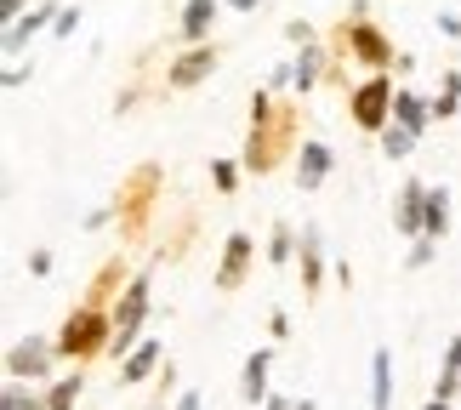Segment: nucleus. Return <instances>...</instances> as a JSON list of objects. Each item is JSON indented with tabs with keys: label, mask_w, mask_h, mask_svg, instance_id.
Returning a JSON list of instances; mask_svg holds the SVG:
<instances>
[{
	"label": "nucleus",
	"mask_w": 461,
	"mask_h": 410,
	"mask_svg": "<svg viewBox=\"0 0 461 410\" xmlns=\"http://www.w3.org/2000/svg\"><path fill=\"white\" fill-rule=\"evenodd\" d=\"M149 291H154V274L143 269V274H131V285L114 296V342H109V360H126V353L143 342V325H149V314H154V302H149Z\"/></svg>",
	"instance_id": "obj_3"
},
{
	"label": "nucleus",
	"mask_w": 461,
	"mask_h": 410,
	"mask_svg": "<svg viewBox=\"0 0 461 410\" xmlns=\"http://www.w3.org/2000/svg\"><path fill=\"white\" fill-rule=\"evenodd\" d=\"M330 166H336L330 142H319V137H303V149H296V188H303V194H313V188H319V183L330 177Z\"/></svg>",
	"instance_id": "obj_13"
},
{
	"label": "nucleus",
	"mask_w": 461,
	"mask_h": 410,
	"mask_svg": "<svg viewBox=\"0 0 461 410\" xmlns=\"http://www.w3.org/2000/svg\"><path fill=\"white\" fill-rule=\"evenodd\" d=\"M433 245H438L433 234H421V240L411 245V257H404V269H411V274H416V269H428V262H433Z\"/></svg>",
	"instance_id": "obj_26"
},
{
	"label": "nucleus",
	"mask_w": 461,
	"mask_h": 410,
	"mask_svg": "<svg viewBox=\"0 0 461 410\" xmlns=\"http://www.w3.org/2000/svg\"><path fill=\"white\" fill-rule=\"evenodd\" d=\"M428 234H433V240L450 234V188H445V183L428 188Z\"/></svg>",
	"instance_id": "obj_22"
},
{
	"label": "nucleus",
	"mask_w": 461,
	"mask_h": 410,
	"mask_svg": "<svg viewBox=\"0 0 461 410\" xmlns=\"http://www.w3.org/2000/svg\"><path fill=\"white\" fill-rule=\"evenodd\" d=\"M268 370H274V348H257L251 360H245V370H240V399L245 405L268 399Z\"/></svg>",
	"instance_id": "obj_16"
},
{
	"label": "nucleus",
	"mask_w": 461,
	"mask_h": 410,
	"mask_svg": "<svg viewBox=\"0 0 461 410\" xmlns=\"http://www.w3.org/2000/svg\"><path fill=\"white\" fill-rule=\"evenodd\" d=\"M154 194H159V166H143L120 188V217H126V234H143L149 211H154Z\"/></svg>",
	"instance_id": "obj_8"
},
{
	"label": "nucleus",
	"mask_w": 461,
	"mask_h": 410,
	"mask_svg": "<svg viewBox=\"0 0 461 410\" xmlns=\"http://www.w3.org/2000/svg\"><path fill=\"white\" fill-rule=\"evenodd\" d=\"M80 394H86V370L75 365L68 377H58V382L46 387V410H75V405H80Z\"/></svg>",
	"instance_id": "obj_20"
},
{
	"label": "nucleus",
	"mask_w": 461,
	"mask_h": 410,
	"mask_svg": "<svg viewBox=\"0 0 461 410\" xmlns=\"http://www.w3.org/2000/svg\"><path fill=\"white\" fill-rule=\"evenodd\" d=\"M393 120H399V126H411V132H428L433 126V97L399 86V92H393Z\"/></svg>",
	"instance_id": "obj_17"
},
{
	"label": "nucleus",
	"mask_w": 461,
	"mask_h": 410,
	"mask_svg": "<svg viewBox=\"0 0 461 410\" xmlns=\"http://www.w3.org/2000/svg\"><path fill=\"white\" fill-rule=\"evenodd\" d=\"M29 75H34V68H29V63H6V92H17V86H23Z\"/></svg>",
	"instance_id": "obj_31"
},
{
	"label": "nucleus",
	"mask_w": 461,
	"mask_h": 410,
	"mask_svg": "<svg viewBox=\"0 0 461 410\" xmlns=\"http://www.w3.org/2000/svg\"><path fill=\"white\" fill-rule=\"evenodd\" d=\"M171 410H205V399H200V387H183V394H176V405Z\"/></svg>",
	"instance_id": "obj_33"
},
{
	"label": "nucleus",
	"mask_w": 461,
	"mask_h": 410,
	"mask_svg": "<svg viewBox=\"0 0 461 410\" xmlns=\"http://www.w3.org/2000/svg\"><path fill=\"white\" fill-rule=\"evenodd\" d=\"M393 228H399L404 240H421V234H428V183H416V177H411V183L399 188V205H393Z\"/></svg>",
	"instance_id": "obj_11"
},
{
	"label": "nucleus",
	"mask_w": 461,
	"mask_h": 410,
	"mask_svg": "<svg viewBox=\"0 0 461 410\" xmlns=\"http://www.w3.org/2000/svg\"><path fill=\"white\" fill-rule=\"evenodd\" d=\"M159 365H166V342H159V336H143V342L120 360V387H137V382L159 377Z\"/></svg>",
	"instance_id": "obj_12"
},
{
	"label": "nucleus",
	"mask_w": 461,
	"mask_h": 410,
	"mask_svg": "<svg viewBox=\"0 0 461 410\" xmlns=\"http://www.w3.org/2000/svg\"><path fill=\"white\" fill-rule=\"evenodd\" d=\"M450 405H456V399H438V394H433V399L421 405V410H450Z\"/></svg>",
	"instance_id": "obj_38"
},
{
	"label": "nucleus",
	"mask_w": 461,
	"mask_h": 410,
	"mask_svg": "<svg viewBox=\"0 0 461 410\" xmlns=\"http://www.w3.org/2000/svg\"><path fill=\"white\" fill-rule=\"evenodd\" d=\"M376 142H382V154H387V159H404V154H411L416 142H421V132H411V126H399V120H387V126L376 132Z\"/></svg>",
	"instance_id": "obj_21"
},
{
	"label": "nucleus",
	"mask_w": 461,
	"mask_h": 410,
	"mask_svg": "<svg viewBox=\"0 0 461 410\" xmlns=\"http://www.w3.org/2000/svg\"><path fill=\"white\" fill-rule=\"evenodd\" d=\"M285 41H291V46H313L319 34H313V23H303V17H296V23H285Z\"/></svg>",
	"instance_id": "obj_29"
},
{
	"label": "nucleus",
	"mask_w": 461,
	"mask_h": 410,
	"mask_svg": "<svg viewBox=\"0 0 461 410\" xmlns=\"http://www.w3.org/2000/svg\"><path fill=\"white\" fill-rule=\"evenodd\" d=\"M296 410H319V405H313V399H296Z\"/></svg>",
	"instance_id": "obj_39"
},
{
	"label": "nucleus",
	"mask_w": 461,
	"mask_h": 410,
	"mask_svg": "<svg viewBox=\"0 0 461 410\" xmlns=\"http://www.w3.org/2000/svg\"><path fill=\"white\" fill-rule=\"evenodd\" d=\"M393 92H399L393 75H387V68H370V75L348 92V120H353L365 137H376L387 120H393Z\"/></svg>",
	"instance_id": "obj_5"
},
{
	"label": "nucleus",
	"mask_w": 461,
	"mask_h": 410,
	"mask_svg": "<svg viewBox=\"0 0 461 410\" xmlns=\"http://www.w3.org/2000/svg\"><path fill=\"white\" fill-rule=\"evenodd\" d=\"M438 34H445V41H461V17L456 12H438Z\"/></svg>",
	"instance_id": "obj_32"
},
{
	"label": "nucleus",
	"mask_w": 461,
	"mask_h": 410,
	"mask_svg": "<svg viewBox=\"0 0 461 410\" xmlns=\"http://www.w3.org/2000/svg\"><path fill=\"white\" fill-rule=\"evenodd\" d=\"M0 410H46L41 394H29L23 382H6V394H0Z\"/></svg>",
	"instance_id": "obj_25"
},
{
	"label": "nucleus",
	"mask_w": 461,
	"mask_h": 410,
	"mask_svg": "<svg viewBox=\"0 0 461 410\" xmlns=\"http://www.w3.org/2000/svg\"><path fill=\"white\" fill-rule=\"evenodd\" d=\"M109 342H114V314H109V302H92V296H86L58 331V353L68 365H86V360H97V353H109Z\"/></svg>",
	"instance_id": "obj_2"
},
{
	"label": "nucleus",
	"mask_w": 461,
	"mask_h": 410,
	"mask_svg": "<svg viewBox=\"0 0 461 410\" xmlns=\"http://www.w3.org/2000/svg\"><path fill=\"white\" fill-rule=\"evenodd\" d=\"M296 257H303V296H319V285H325V240H319V223L303 228Z\"/></svg>",
	"instance_id": "obj_15"
},
{
	"label": "nucleus",
	"mask_w": 461,
	"mask_h": 410,
	"mask_svg": "<svg viewBox=\"0 0 461 410\" xmlns=\"http://www.w3.org/2000/svg\"><path fill=\"white\" fill-rule=\"evenodd\" d=\"M228 6L222 0H183V23H176V34L194 46V41H211V29H217V17H222Z\"/></svg>",
	"instance_id": "obj_14"
},
{
	"label": "nucleus",
	"mask_w": 461,
	"mask_h": 410,
	"mask_svg": "<svg viewBox=\"0 0 461 410\" xmlns=\"http://www.w3.org/2000/svg\"><path fill=\"white\" fill-rule=\"evenodd\" d=\"M291 257H296V228H291V223H274V234H268V262H274V269H285Z\"/></svg>",
	"instance_id": "obj_23"
},
{
	"label": "nucleus",
	"mask_w": 461,
	"mask_h": 410,
	"mask_svg": "<svg viewBox=\"0 0 461 410\" xmlns=\"http://www.w3.org/2000/svg\"><path fill=\"white\" fill-rule=\"evenodd\" d=\"M58 360H63L58 336H23V342H12V353H6V377L12 382H46Z\"/></svg>",
	"instance_id": "obj_6"
},
{
	"label": "nucleus",
	"mask_w": 461,
	"mask_h": 410,
	"mask_svg": "<svg viewBox=\"0 0 461 410\" xmlns=\"http://www.w3.org/2000/svg\"><path fill=\"white\" fill-rule=\"evenodd\" d=\"M23 6H29V0H0V12H6V23H12V17H23Z\"/></svg>",
	"instance_id": "obj_35"
},
{
	"label": "nucleus",
	"mask_w": 461,
	"mask_h": 410,
	"mask_svg": "<svg viewBox=\"0 0 461 410\" xmlns=\"http://www.w3.org/2000/svg\"><path fill=\"white\" fill-rule=\"evenodd\" d=\"M330 46L342 51L348 63H359V68H393V58H399L393 41H387V34L370 23V17H359V12L336 23V41H330Z\"/></svg>",
	"instance_id": "obj_4"
},
{
	"label": "nucleus",
	"mask_w": 461,
	"mask_h": 410,
	"mask_svg": "<svg viewBox=\"0 0 461 410\" xmlns=\"http://www.w3.org/2000/svg\"><path fill=\"white\" fill-rule=\"evenodd\" d=\"M370 410H393V353H370Z\"/></svg>",
	"instance_id": "obj_18"
},
{
	"label": "nucleus",
	"mask_w": 461,
	"mask_h": 410,
	"mask_svg": "<svg viewBox=\"0 0 461 410\" xmlns=\"http://www.w3.org/2000/svg\"><path fill=\"white\" fill-rule=\"evenodd\" d=\"M58 0H41V6H29L23 17H12V23H6V34H0V51H6V63H17V51H23L29 41H34V34H41L46 23H58Z\"/></svg>",
	"instance_id": "obj_10"
},
{
	"label": "nucleus",
	"mask_w": 461,
	"mask_h": 410,
	"mask_svg": "<svg viewBox=\"0 0 461 410\" xmlns=\"http://www.w3.org/2000/svg\"><path fill=\"white\" fill-rule=\"evenodd\" d=\"M217 63H222V51H217V41H194L183 58H176L171 68H166V92H194L200 80H211L217 75Z\"/></svg>",
	"instance_id": "obj_7"
},
{
	"label": "nucleus",
	"mask_w": 461,
	"mask_h": 410,
	"mask_svg": "<svg viewBox=\"0 0 461 410\" xmlns=\"http://www.w3.org/2000/svg\"><path fill=\"white\" fill-rule=\"evenodd\" d=\"M251 269H257V240L251 234H228L222 240V269L211 274V285H217V291H240Z\"/></svg>",
	"instance_id": "obj_9"
},
{
	"label": "nucleus",
	"mask_w": 461,
	"mask_h": 410,
	"mask_svg": "<svg viewBox=\"0 0 461 410\" xmlns=\"http://www.w3.org/2000/svg\"><path fill=\"white\" fill-rule=\"evenodd\" d=\"M80 17H86L80 6H63V12H58V23H51V34H58V41H68V34L80 29Z\"/></svg>",
	"instance_id": "obj_27"
},
{
	"label": "nucleus",
	"mask_w": 461,
	"mask_h": 410,
	"mask_svg": "<svg viewBox=\"0 0 461 410\" xmlns=\"http://www.w3.org/2000/svg\"><path fill=\"white\" fill-rule=\"evenodd\" d=\"M445 370H450V377H461V331L450 336V348H445Z\"/></svg>",
	"instance_id": "obj_30"
},
{
	"label": "nucleus",
	"mask_w": 461,
	"mask_h": 410,
	"mask_svg": "<svg viewBox=\"0 0 461 410\" xmlns=\"http://www.w3.org/2000/svg\"><path fill=\"white\" fill-rule=\"evenodd\" d=\"M222 6H228V12H257L262 0H222Z\"/></svg>",
	"instance_id": "obj_37"
},
{
	"label": "nucleus",
	"mask_w": 461,
	"mask_h": 410,
	"mask_svg": "<svg viewBox=\"0 0 461 410\" xmlns=\"http://www.w3.org/2000/svg\"><path fill=\"white\" fill-rule=\"evenodd\" d=\"M240 171H245V159H211V188H217V194H234L240 188Z\"/></svg>",
	"instance_id": "obj_24"
},
{
	"label": "nucleus",
	"mask_w": 461,
	"mask_h": 410,
	"mask_svg": "<svg viewBox=\"0 0 461 410\" xmlns=\"http://www.w3.org/2000/svg\"><path fill=\"white\" fill-rule=\"evenodd\" d=\"M126 285H131L126 262H120V257H109V262L97 269V279H92V291H86V296H92V302H109V308H114V291H126Z\"/></svg>",
	"instance_id": "obj_19"
},
{
	"label": "nucleus",
	"mask_w": 461,
	"mask_h": 410,
	"mask_svg": "<svg viewBox=\"0 0 461 410\" xmlns=\"http://www.w3.org/2000/svg\"><path fill=\"white\" fill-rule=\"evenodd\" d=\"M456 109H461V97L438 86V97H433V120H456Z\"/></svg>",
	"instance_id": "obj_28"
},
{
	"label": "nucleus",
	"mask_w": 461,
	"mask_h": 410,
	"mask_svg": "<svg viewBox=\"0 0 461 410\" xmlns=\"http://www.w3.org/2000/svg\"><path fill=\"white\" fill-rule=\"evenodd\" d=\"M262 410H296V399H279V394H268V399H262Z\"/></svg>",
	"instance_id": "obj_36"
},
{
	"label": "nucleus",
	"mask_w": 461,
	"mask_h": 410,
	"mask_svg": "<svg viewBox=\"0 0 461 410\" xmlns=\"http://www.w3.org/2000/svg\"><path fill=\"white\" fill-rule=\"evenodd\" d=\"M29 274L46 279V274H51V251H29Z\"/></svg>",
	"instance_id": "obj_34"
},
{
	"label": "nucleus",
	"mask_w": 461,
	"mask_h": 410,
	"mask_svg": "<svg viewBox=\"0 0 461 410\" xmlns=\"http://www.w3.org/2000/svg\"><path fill=\"white\" fill-rule=\"evenodd\" d=\"M296 120H303L296 103H279L274 86H257L251 92V137H245V171L268 177V171L285 166V159H296V149H303Z\"/></svg>",
	"instance_id": "obj_1"
}]
</instances>
